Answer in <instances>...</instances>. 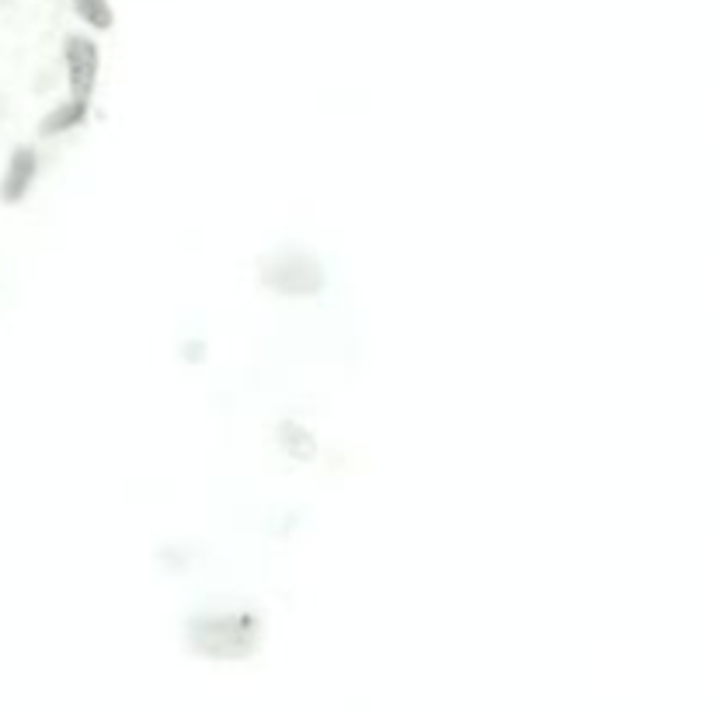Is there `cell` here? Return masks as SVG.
<instances>
[{"label": "cell", "mask_w": 713, "mask_h": 713, "mask_svg": "<svg viewBox=\"0 0 713 713\" xmlns=\"http://www.w3.org/2000/svg\"><path fill=\"white\" fill-rule=\"evenodd\" d=\"M261 279L282 296H317L324 289V268L303 251H282L265 261Z\"/></svg>", "instance_id": "1"}, {"label": "cell", "mask_w": 713, "mask_h": 713, "mask_svg": "<svg viewBox=\"0 0 713 713\" xmlns=\"http://www.w3.org/2000/svg\"><path fill=\"white\" fill-rule=\"evenodd\" d=\"M63 56H67V77H70V98L74 101H91L94 84H98V46L91 39H80V35H70L67 46H63Z\"/></svg>", "instance_id": "2"}, {"label": "cell", "mask_w": 713, "mask_h": 713, "mask_svg": "<svg viewBox=\"0 0 713 713\" xmlns=\"http://www.w3.org/2000/svg\"><path fill=\"white\" fill-rule=\"evenodd\" d=\"M35 174H39V157H35L32 147H18L7 160V171H4V181H0V199L7 202V206H14V202H21L28 195V188H32Z\"/></svg>", "instance_id": "3"}, {"label": "cell", "mask_w": 713, "mask_h": 713, "mask_svg": "<svg viewBox=\"0 0 713 713\" xmlns=\"http://www.w3.org/2000/svg\"><path fill=\"white\" fill-rule=\"evenodd\" d=\"M84 115H87V105L84 101H74L70 98L63 108H56L53 115H49L46 122H42V133L46 136H60V133H67V129H74L84 122Z\"/></svg>", "instance_id": "4"}, {"label": "cell", "mask_w": 713, "mask_h": 713, "mask_svg": "<svg viewBox=\"0 0 713 713\" xmlns=\"http://www.w3.org/2000/svg\"><path fill=\"white\" fill-rule=\"evenodd\" d=\"M74 11L91 28H112V4L108 0H74Z\"/></svg>", "instance_id": "5"}]
</instances>
